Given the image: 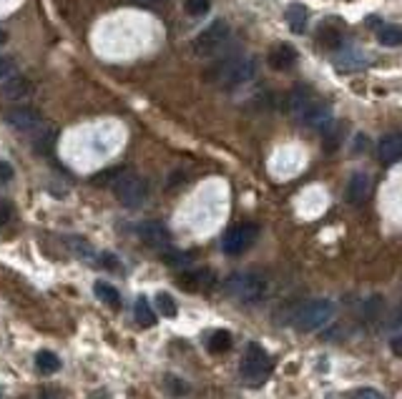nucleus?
I'll use <instances>...</instances> for the list:
<instances>
[{
    "instance_id": "f257e3e1",
    "label": "nucleus",
    "mask_w": 402,
    "mask_h": 399,
    "mask_svg": "<svg viewBox=\"0 0 402 399\" xmlns=\"http://www.w3.org/2000/svg\"><path fill=\"white\" fill-rule=\"evenodd\" d=\"M259 71L257 58H239V55H229V58L219 60L214 68L204 73L209 83L222 86V88H239V86L249 83Z\"/></svg>"
},
{
    "instance_id": "f03ea898",
    "label": "nucleus",
    "mask_w": 402,
    "mask_h": 399,
    "mask_svg": "<svg viewBox=\"0 0 402 399\" xmlns=\"http://www.w3.org/2000/svg\"><path fill=\"white\" fill-rule=\"evenodd\" d=\"M335 311L337 306L332 299H312V302H304V304L297 309L292 324H295L300 332H317V329L327 327V324L335 319Z\"/></svg>"
},
{
    "instance_id": "7ed1b4c3",
    "label": "nucleus",
    "mask_w": 402,
    "mask_h": 399,
    "mask_svg": "<svg viewBox=\"0 0 402 399\" xmlns=\"http://www.w3.org/2000/svg\"><path fill=\"white\" fill-rule=\"evenodd\" d=\"M227 294L241 304H259L267 297V279L262 274H254V271L234 274L227 281Z\"/></svg>"
},
{
    "instance_id": "20e7f679",
    "label": "nucleus",
    "mask_w": 402,
    "mask_h": 399,
    "mask_svg": "<svg viewBox=\"0 0 402 399\" xmlns=\"http://www.w3.org/2000/svg\"><path fill=\"white\" fill-rule=\"evenodd\" d=\"M239 372H241V379H244L249 387H259L272 372V359H269V354H267L264 346L257 344V341H252V344L246 346L244 357H241Z\"/></svg>"
},
{
    "instance_id": "39448f33",
    "label": "nucleus",
    "mask_w": 402,
    "mask_h": 399,
    "mask_svg": "<svg viewBox=\"0 0 402 399\" xmlns=\"http://www.w3.org/2000/svg\"><path fill=\"white\" fill-rule=\"evenodd\" d=\"M229 36H232V30H229V23L222 18H216L211 25H206L192 43V50L199 55V58H211L216 50H222L227 46Z\"/></svg>"
},
{
    "instance_id": "423d86ee",
    "label": "nucleus",
    "mask_w": 402,
    "mask_h": 399,
    "mask_svg": "<svg viewBox=\"0 0 402 399\" xmlns=\"http://www.w3.org/2000/svg\"><path fill=\"white\" fill-rule=\"evenodd\" d=\"M114 194L123 206L138 209V206L146 201V196H149V186H146V181L141 179L138 173L123 168V173L114 181Z\"/></svg>"
},
{
    "instance_id": "0eeeda50",
    "label": "nucleus",
    "mask_w": 402,
    "mask_h": 399,
    "mask_svg": "<svg viewBox=\"0 0 402 399\" xmlns=\"http://www.w3.org/2000/svg\"><path fill=\"white\" fill-rule=\"evenodd\" d=\"M259 229L257 224H236V226L227 229L222 238V249L229 257H239L246 249H252V244L257 241Z\"/></svg>"
},
{
    "instance_id": "6e6552de",
    "label": "nucleus",
    "mask_w": 402,
    "mask_h": 399,
    "mask_svg": "<svg viewBox=\"0 0 402 399\" xmlns=\"http://www.w3.org/2000/svg\"><path fill=\"white\" fill-rule=\"evenodd\" d=\"M6 123L11 126V128H15V131H20V133H38L43 126H46V121H43V116L38 114L36 108L18 106V108H11V111H6Z\"/></svg>"
},
{
    "instance_id": "1a4fd4ad",
    "label": "nucleus",
    "mask_w": 402,
    "mask_h": 399,
    "mask_svg": "<svg viewBox=\"0 0 402 399\" xmlns=\"http://www.w3.org/2000/svg\"><path fill=\"white\" fill-rule=\"evenodd\" d=\"M297 119H300L307 128H314V131L324 133L332 126L335 116H332V108L327 106V103H322V101H317V98H314V101L309 103V106H307L304 111L297 116Z\"/></svg>"
},
{
    "instance_id": "9d476101",
    "label": "nucleus",
    "mask_w": 402,
    "mask_h": 399,
    "mask_svg": "<svg viewBox=\"0 0 402 399\" xmlns=\"http://www.w3.org/2000/svg\"><path fill=\"white\" fill-rule=\"evenodd\" d=\"M138 238L151 249H168L171 244V234L163 226L161 221H144L138 224Z\"/></svg>"
},
{
    "instance_id": "9b49d317",
    "label": "nucleus",
    "mask_w": 402,
    "mask_h": 399,
    "mask_svg": "<svg viewBox=\"0 0 402 399\" xmlns=\"http://www.w3.org/2000/svg\"><path fill=\"white\" fill-rule=\"evenodd\" d=\"M332 66H335L337 71L349 73V71H362V68H367L370 60H367V55L362 53L360 48H344V50H340V53L332 58Z\"/></svg>"
},
{
    "instance_id": "f8f14e48",
    "label": "nucleus",
    "mask_w": 402,
    "mask_h": 399,
    "mask_svg": "<svg viewBox=\"0 0 402 399\" xmlns=\"http://www.w3.org/2000/svg\"><path fill=\"white\" fill-rule=\"evenodd\" d=\"M377 158L384 166L402 161V133H387L377 143Z\"/></svg>"
},
{
    "instance_id": "ddd939ff",
    "label": "nucleus",
    "mask_w": 402,
    "mask_h": 399,
    "mask_svg": "<svg viewBox=\"0 0 402 399\" xmlns=\"http://www.w3.org/2000/svg\"><path fill=\"white\" fill-rule=\"evenodd\" d=\"M30 93H33V83H30V78L25 76H13L8 78L6 83H0V95H3L6 101H23Z\"/></svg>"
},
{
    "instance_id": "4468645a",
    "label": "nucleus",
    "mask_w": 402,
    "mask_h": 399,
    "mask_svg": "<svg viewBox=\"0 0 402 399\" xmlns=\"http://www.w3.org/2000/svg\"><path fill=\"white\" fill-rule=\"evenodd\" d=\"M295 63H297V50L289 46V43H276L269 50V66L274 68V71L284 73L289 71V68H295Z\"/></svg>"
},
{
    "instance_id": "2eb2a0df",
    "label": "nucleus",
    "mask_w": 402,
    "mask_h": 399,
    "mask_svg": "<svg viewBox=\"0 0 402 399\" xmlns=\"http://www.w3.org/2000/svg\"><path fill=\"white\" fill-rule=\"evenodd\" d=\"M370 176L367 173H354L352 179H349L347 184V191H344V198H347V203H352V206H360V203L367 201V196H370Z\"/></svg>"
},
{
    "instance_id": "dca6fc26",
    "label": "nucleus",
    "mask_w": 402,
    "mask_h": 399,
    "mask_svg": "<svg viewBox=\"0 0 402 399\" xmlns=\"http://www.w3.org/2000/svg\"><path fill=\"white\" fill-rule=\"evenodd\" d=\"M314 101V93L307 86H297L295 90H289L287 98H284V111L292 116H300L309 103Z\"/></svg>"
},
{
    "instance_id": "f3484780",
    "label": "nucleus",
    "mask_w": 402,
    "mask_h": 399,
    "mask_svg": "<svg viewBox=\"0 0 402 399\" xmlns=\"http://www.w3.org/2000/svg\"><path fill=\"white\" fill-rule=\"evenodd\" d=\"M211 281H214V274L206 271V269H194V271H187V274L179 276V286L187 289V292H201Z\"/></svg>"
},
{
    "instance_id": "a211bd4d",
    "label": "nucleus",
    "mask_w": 402,
    "mask_h": 399,
    "mask_svg": "<svg viewBox=\"0 0 402 399\" xmlns=\"http://www.w3.org/2000/svg\"><path fill=\"white\" fill-rule=\"evenodd\" d=\"M347 131H349L347 121H332L330 128L322 133V136H324V151H327V154H332V151L340 149V146H342V141H344V136H347Z\"/></svg>"
},
{
    "instance_id": "6ab92c4d",
    "label": "nucleus",
    "mask_w": 402,
    "mask_h": 399,
    "mask_svg": "<svg viewBox=\"0 0 402 399\" xmlns=\"http://www.w3.org/2000/svg\"><path fill=\"white\" fill-rule=\"evenodd\" d=\"M287 25L292 33H297V36H302L307 30V23H309V11H307L302 3H292V6L287 8Z\"/></svg>"
},
{
    "instance_id": "aec40b11",
    "label": "nucleus",
    "mask_w": 402,
    "mask_h": 399,
    "mask_svg": "<svg viewBox=\"0 0 402 399\" xmlns=\"http://www.w3.org/2000/svg\"><path fill=\"white\" fill-rule=\"evenodd\" d=\"M133 314H136V322L141 324V327H146V329L156 327V311H154V306L146 302V297H141L136 302V306H133Z\"/></svg>"
},
{
    "instance_id": "412c9836",
    "label": "nucleus",
    "mask_w": 402,
    "mask_h": 399,
    "mask_svg": "<svg viewBox=\"0 0 402 399\" xmlns=\"http://www.w3.org/2000/svg\"><path fill=\"white\" fill-rule=\"evenodd\" d=\"M36 370L41 372V374H55V372H60L58 354L48 352V349H41V352L36 354Z\"/></svg>"
},
{
    "instance_id": "4be33fe9",
    "label": "nucleus",
    "mask_w": 402,
    "mask_h": 399,
    "mask_svg": "<svg viewBox=\"0 0 402 399\" xmlns=\"http://www.w3.org/2000/svg\"><path fill=\"white\" fill-rule=\"evenodd\" d=\"M206 349H209L211 354H224L232 349V334L227 332V329H216V332H211L209 341H206Z\"/></svg>"
},
{
    "instance_id": "5701e85b",
    "label": "nucleus",
    "mask_w": 402,
    "mask_h": 399,
    "mask_svg": "<svg viewBox=\"0 0 402 399\" xmlns=\"http://www.w3.org/2000/svg\"><path fill=\"white\" fill-rule=\"evenodd\" d=\"M377 41L384 48H400L402 46V25H382L377 33Z\"/></svg>"
},
{
    "instance_id": "b1692460",
    "label": "nucleus",
    "mask_w": 402,
    "mask_h": 399,
    "mask_svg": "<svg viewBox=\"0 0 402 399\" xmlns=\"http://www.w3.org/2000/svg\"><path fill=\"white\" fill-rule=\"evenodd\" d=\"M93 294H96L101 302H106V304H111V306L121 304V294L116 292L111 284H106V281H96V286H93Z\"/></svg>"
},
{
    "instance_id": "393cba45",
    "label": "nucleus",
    "mask_w": 402,
    "mask_h": 399,
    "mask_svg": "<svg viewBox=\"0 0 402 399\" xmlns=\"http://www.w3.org/2000/svg\"><path fill=\"white\" fill-rule=\"evenodd\" d=\"M319 43L327 48H340L342 46V33L332 28L330 23H324L322 28H319Z\"/></svg>"
},
{
    "instance_id": "a878e982",
    "label": "nucleus",
    "mask_w": 402,
    "mask_h": 399,
    "mask_svg": "<svg viewBox=\"0 0 402 399\" xmlns=\"http://www.w3.org/2000/svg\"><path fill=\"white\" fill-rule=\"evenodd\" d=\"M156 306H159V311L166 316V319H174V316L179 314V306H176L174 297H171V294H166V292L156 294Z\"/></svg>"
},
{
    "instance_id": "bb28decb",
    "label": "nucleus",
    "mask_w": 402,
    "mask_h": 399,
    "mask_svg": "<svg viewBox=\"0 0 402 399\" xmlns=\"http://www.w3.org/2000/svg\"><path fill=\"white\" fill-rule=\"evenodd\" d=\"M384 311V299L380 297V294H375V297H370L365 302V319L367 322H375V319H380V314Z\"/></svg>"
},
{
    "instance_id": "cd10ccee",
    "label": "nucleus",
    "mask_w": 402,
    "mask_h": 399,
    "mask_svg": "<svg viewBox=\"0 0 402 399\" xmlns=\"http://www.w3.org/2000/svg\"><path fill=\"white\" fill-rule=\"evenodd\" d=\"M18 76V63L11 55H0V83H6L8 78Z\"/></svg>"
},
{
    "instance_id": "c85d7f7f",
    "label": "nucleus",
    "mask_w": 402,
    "mask_h": 399,
    "mask_svg": "<svg viewBox=\"0 0 402 399\" xmlns=\"http://www.w3.org/2000/svg\"><path fill=\"white\" fill-rule=\"evenodd\" d=\"M163 262H166L168 266H187V264L194 262V254H187V251H168L166 257H163Z\"/></svg>"
},
{
    "instance_id": "c756f323",
    "label": "nucleus",
    "mask_w": 402,
    "mask_h": 399,
    "mask_svg": "<svg viewBox=\"0 0 402 399\" xmlns=\"http://www.w3.org/2000/svg\"><path fill=\"white\" fill-rule=\"evenodd\" d=\"M184 8H187L189 15L199 18V15H206V13H209L211 3H209V0H187V3H184Z\"/></svg>"
},
{
    "instance_id": "7c9ffc66",
    "label": "nucleus",
    "mask_w": 402,
    "mask_h": 399,
    "mask_svg": "<svg viewBox=\"0 0 402 399\" xmlns=\"http://www.w3.org/2000/svg\"><path fill=\"white\" fill-rule=\"evenodd\" d=\"M71 249L76 251L81 259H91V257H93V249H91V244H88V241H81V238L76 241V244H71Z\"/></svg>"
},
{
    "instance_id": "2f4dec72",
    "label": "nucleus",
    "mask_w": 402,
    "mask_h": 399,
    "mask_svg": "<svg viewBox=\"0 0 402 399\" xmlns=\"http://www.w3.org/2000/svg\"><path fill=\"white\" fill-rule=\"evenodd\" d=\"M38 399H66V394H63L60 387H43L41 394H38Z\"/></svg>"
},
{
    "instance_id": "473e14b6",
    "label": "nucleus",
    "mask_w": 402,
    "mask_h": 399,
    "mask_svg": "<svg viewBox=\"0 0 402 399\" xmlns=\"http://www.w3.org/2000/svg\"><path fill=\"white\" fill-rule=\"evenodd\" d=\"M13 176H15V171H13V166L8 161H0V186L3 184H11Z\"/></svg>"
},
{
    "instance_id": "72a5a7b5",
    "label": "nucleus",
    "mask_w": 402,
    "mask_h": 399,
    "mask_svg": "<svg viewBox=\"0 0 402 399\" xmlns=\"http://www.w3.org/2000/svg\"><path fill=\"white\" fill-rule=\"evenodd\" d=\"M13 219V206L8 201H0V226Z\"/></svg>"
},
{
    "instance_id": "f704fd0d",
    "label": "nucleus",
    "mask_w": 402,
    "mask_h": 399,
    "mask_svg": "<svg viewBox=\"0 0 402 399\" xmlns=\"http://www.w3.org/2000/svg\"><path fill=\"white\" fill-rule=\"evenodd\" d=\"M352 399H384V397L380 392H375V389H357L352 394Z\"/></svg>"
},
{
    "instance_id": "c9c22d12",
    "label": "nucleus",
    "mask_w": 402,
    "mask_h": 399,
    "mask_svg": "<svg viewBox=\"0 0 402 399\" xmlns=\"http://www.w3.org/2000/svg\"><path fill=\"white\" fill-rule=\"evenodd\" d=\"M166 381H168V389L174 394H184L187 392V387H184V381L181 379H176V377H166Z\"/></svg>"
},
{
    "instance_id": "e433bc0d",
    "label": "nucleus",
    "mask_w": 402,
    "mask_h": 399,
    "mask_svg": "<svg viewBox=\"0 0 402 399\" xmlns=\"http://www.w3.org/2000/svg\"><path fill=\"white\" fill-rule=\"evenodd\" d=\"M367 149V136L365 133H357L354 136V143H352V154H362Z\"/></svg>"
},
{
    "instance_id": "4c0bfd02",
    "label": "nucleus",
    "mask_w": 402,
    "mask_h": 399,
    "mask_svg": "<svg viewBox=\"0 0 402 399\" xmlns=\"http://www.w3.org/2000/svg\"><path fill=\"white\" fill-rule=\"evenodd\" d=\"M390 352L395 354V357H402V334H397V337L390 339Z\"/></svg>"
},
{
    "instance_id": "58836bf2",
    "label": "nucleus",
    "mask_w": 402,
    "mask_h": 399,
    "mask_svg": "<svg viewBox=\"0 0 402 399\" xmlns=\"http://www.w3.org/2000/svg\"><path fill=\"white\" fill-rule=\"evenodd\" d=\"M138 6H146V8H159L161 6V0H136Z\"/></svg>"
},
{
    "instance_id": "ea45409f",
    "label": "nucleus",
    "mask_w": 402,
    "mask_h": 399,
    "mask_svg": "<svg viewBox=\"0 0 402 399\" xmlns=\"http://www.w3.org/2000/svg\"><path fill=\"white\" fill-rule=\"evenodd\" d=\"M88 399H108V394L103 392V389H98V392H93V394H91Z\"/></svg>"
},
{
    "instance_id": "a19ab883",
    "label": "nucleus",
    "mask_w": 402,
    "mask_h": 399,
    "mask_svg": "<svg viewBox=\"0 0 402 399\" xmlns=\"http://www.w3.org/2000/svg\"><path fill=\"white\" fill-rule=\"evenodd\" d=\"M8 41V33H6V30H3V28H0V46H3V43H6Z\"/></svg>"
},
{
    "instance_id": "79ce46f5",
    "label": "nucleus",
    "mask_w": 402,
    "mask_h": 399,
    "mask_svg": "<svg viewBox=\"0 0 402 399\" xmlns=\"http://www.w3.org/2000/svg\"><path fill=\"white\" fill-rule=\"evenodd\" d=\"M0 399H3V394H0Z\"/></svg>"
}]
</instances>
